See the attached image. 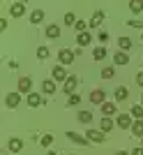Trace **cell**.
Instances as JSON below:
<instances>
[{"instance_id":"26","label":"cell","mask_w":143,"mask_h":155,"mask_svg":"<svg viewBox=\"0 0 143 155\" xmlns=\"http://www.w3.org/2000/svg\"><path fill=\"white\" fill-rule=\"evenodd\" d=\"M129 9L134 14H141L143 12V0H132V2H129Z\"/></svg>"},{"instance_id":"32","label":"cell","mask_w":143,"mask_h":155,"mask_svg":"<svg viewBox=\"0 0 143 155\" xmlns=\"http://www.w3.org/2000/svg\"><path fill=\"white\" fill-rule=\"evenodd\" d=\"M85 28H88V23H85V21H76V26H74V30H76L78 35H81V32H85Z\"/></svg>"},{"instance_id":"5","label":"cell","mask_w":143,"mask_h":155,"mask_svg":"<svg viewBox=\"0 0 143 155\" xmlns=\"http://www.w3.org/2000/svg\"><path fill=\"white\" fill-rule=\"evenodd\" d=\"M19 102H21V93L16 91V93H9V95L5 97V104L9 107V109H16L19 107Z\"/></svg>"},{"instance_id":"11","label":"cell","mask_w":143,"mask_h":155,"mask_svg":"<svg viewBox=\"0 0 143 155\" xmlns=\"http://www.w3.org/2000/svg\"><path fill=\"white\" fill-rule=\"evenodd\" d=\"M104 21V12L102 9H97V12L92 14V19H90V23H88V28H99V23Z\"/></svg>"},{"instance_id":"25","label":"cell","mask_w":143,"mask_h":155,"mask_svg":"<svg viewBox=\"0 0 143 155\" xmlns=\"http://www.w3.org/2000/svg\"><path fill=\"white\" fill-rule=\"evenodd\" d=\"M92 58H95V60H104V58H106V49H104V46H95Z\"/></svg>"},{"instance_id":"39","label":"cell","mask_w":143,"mask_h":155,"mask_svg":"<svg viewBox=\"0 0 143 155\" xmlns=\"http://www.w3.org/2000/svg\"><path fill=\"white\" fill-rule=\"evenodd\" d=\"M49 155H58V153H53V150H51V153H49Z\"/></svg>"},{"instance_id":"14","label":"cell","mask_w":143,"mask_h":155,"mask_svg":"<svg viewBox=\"0 0 143 155\" xmlns=\"http://www.w3.org/2000/svg\"><path fill=\"white\" fill-rule=\"evenodd\" d=\"M42 91H44L46 95H53V93H56V81H53V79H46V81H42Z\"/></svg>"},{"instance_id":"12","label":"cell","mask_w":143,"mask_h":155,"mask_svg":"<svg viewBox=\"0 0 143 155\" xmlns=\"http://www.w3.org/2000/svg\"><path fill=\"white\" fill-rule=\"evenodd\" d=\"M28 104H30V107H44V97L37 95V93H30V95H28Z\"/></svg>"},{"instance_id":"31","label":"cell","mask_w":143,"mask_h":155,"mask_svg":"<svg viewBox=\"0 0 143 155\" xmlns=\"http://www.w3.org/2000/svg\"><path fill=\"white\" fill-rule=\"evenodd\" d=\"M78 102H81V97H78L76 93H74V95H69V100H67V107H76Z\"/></svg>"},{"instance_id":"37","label":"cell","mask_w":143,"mask_h":155,"mask_svg":"<svg viewBox=\"0 0 143 155\" xmlns=\"http://www.w3.org/2000/svg\"><path fill=\"white\" fill-rule=\"evenodd\" d=\"M129 155H143V146H141V148H134Z\"/></svg>"},{"instance_id":"16","label":"cell","mask_w":143,"mask_h":155,"mask_svg":"<svg viewBox=\"0 0 143 155\" xmlns=\"http://www.w3.org/2000/svg\"><path fill=\"white\" fill-rule=\"evenodd\" d=\"M7 148L12 150V153H19V150H23V141H21V139H9Z\"/></svg>"},{"instance_id":"20","label":"cell","mask_w":143,"mask_h":155,"mask_svg":"<svg viewBox=\"0 0 143 155\" xmlns=\"http://www.w3.org/2000/svg\"><path fill=\"white\" fill-rule=\"evenodd\" d=\"M42 21H44V9H35V12L30 14V23L37 26V23H42Z\"/></svg>"},{"instance_id":"29","label":"cell","mask_w":143,"mask_h":155,"mask_svg":"<svg viewBox=\"0 0 143 155\" xmlns=\"http://www.w3.org/2000/svg\"><path fill=\"white\" fill-rule=\"evenodd\" d=\"M53 143V134H44L42 139H39V146H44V148H49Z\"/></svg>"},{"instance_id":"3","label":"cell","mask_w":143,"mask_h":155,"mask_svg":"<svg viewBox=\"0 0 143 155\" xmlns=\"http://www.w3.org/2000/svg\"><path fill=\"white\" fill-rule=\"evenodd\" d=\"M85 139L92 141V143H102V141H104V132H102V130H88Z\"/></svg>"},{"instance_id":"7","label":"cell","mask_w":143,"mask_h":155,"mask_svg":"<svg viewBox=\"0 0 143 155\" xmlns=\"http://www.w3.org/2000/svg\"><path fill=\"white\" fill-rule=\"evenodd\" d=\"M104 100H106V95H104V91H102V88L90 91V102H92V104H99V107H102V104H104Z\"/></svg>"},{"instance_id":"8","label":"cell","mask_w":143,"mask_h":155,"mask_svg":"<svg viewBox=\"0 0 143 155\" xmlns=\"http://www.w3.org/2000/svg\"><path fill=\"white\" fill-rule=\"evenodd\" d=\"M51 77H53V81H67L65 67H62V65H56V67H53V72H51Z\"/></svg>"},{"instance_id":"13","label":"cell","mask_w":143,"mask_h":155,"mask_svg":"<svg viewBox=\"0 0 143 155\" xmlns=\"http://www.w3.org/2000/svg\"><path fill=\"white\" fill-rule=\"evenodd\" d=\"M90 42H92V35H90L88 30L81 32V35H76V44H78V46H88Z\"/></svg>"},{"instance_id":"18","label":"cell","mask_w":143,"mask_h":155,"mask_svg":"<svg viewBox=\"0 0 143 155\" xmlns=\"http://www.w3.org/2000/svg\"><path fill=\"white\" fill-rule=\"evenodd\" d=\"M113 63H116V65H127V63H129V56H127L125 51H118L116 56H113Z\"/></svg>"},{"instance_id":"36","label":"cell","mask_w":143,"mask_h":155,"mask_svg":"<svg viewBox=\"0 0 143 155\" xmlns=\"http://www.w3.org/2000/svg\"><path fill=\"white\" fill-rule=\"evenodd\" d=\"M106 39H109V32L102 30V32H99V42H106Z\"/></svg>"},{"instance_id":"1","label":"cell","mask_w":143,"mask_h":155,"mask_svg":"<svg viewBox=\"0 0 143 155\" xmlns=\"http://www.w3.org/2000/svg\"><path fill=\"white\" fill-rule=\"evenodd\" d=\"M74 56H76V53L69 51V49H60V51H58V60H60V65H62V67L74 63Z\"/></svg>"},{"instance_id":"41","label":"cell","mask_w":143,"mask_h":155,"mask_svg":"<svg viewBox=\"0 0 143 155\" xmlns=\"http://www.w3.org/2000/svg\"><path fill=\"white\" fill-rule=\"evenodd\" d=\"M141 143H143V139H141Z\"/></svg>"},{"instance_id":"10","label":"cell","mask_w":143,"mask_h":155,"mask_svg":"<svg viewBox=\"0 0 143 155\" xmlns=\"http://www.w3.org/2000/svg\"><path fill=\"white\" fill-rule=\"evenodd\" d=\"M67 139H69V141H74V143H78V146H88V143H90L85 137L76 134V132H67Z\"/></svg>"},{"instance_id":"4","label":"cell","mask_w":143,"mask_h":155,"mask_svg":"<svg viewBox=\"0 0 143 155\" xmlns=\"http://www.w3.org/2000/svg\"><path fill=\"white\" fill-rule=\"evenodd\" d=\"M76 86H78V77H76V74L67 77V81H65V93H67V95H74Z\"/></svg>"},{"instance_id":"35","label":"cell","mask_w":143,"mask_h":155,"mask_svg":"<svg viewBox=\"0 0 143 155\" xmlns=\"http://www.w3.org/2000/svg\"><path fill=\"white\" fill-rule=\"evenodd\" d=\"M136 84L143 88V72H138V74H136Z\"/></svg>"},{"instance_id":"17","label":"cell","mask_w":143,"mask_h":155,"mask_svg":"<svg viewBox=\"0 0 143 155\" xmlns=\"http://www.w3.org/2000/svg\"><path fill=\"white\" fill-rule=\"evenodd\" d=\"M102 114L111 118L113 114H116V102H104V104H102Z\"/></svg>"},{"instance_id":"2","label":"cell","mask_w":143,"mask_h":155,"mask_svg":"<svg viewBox=\"0 0 143 155\" xmlns=\"http://www.w3.org/2000/svg\"><path fill=\"white\" fill-rule=\"evenodd\" d=\"M116 125H118V127H122V130H132L134 120H132V116H129V114H120V116L116 118Z\"/></svg>"},{"instance_id":"28","label":"cell","mask_w":143,"mask_h":155,"mask_svg":"<svg viewBox=\"0 0 143 155\" xmlns=\"http://www.w3.org/2000/svg\"><path fill=\"white\" fill-rule=\"evenodd\" d=\"M49 56H51V51H49L46 46H39V49H37V58H39V60H46Z\"/></svg>"},{"instance_id":"22","label":"cell","mask_w":143,"mask_h":155,"mask_svg":"<svg viewBox=\"0 0 143 155\" xmlns=\"http://www.w3.org/2000/svg\"><path fill=\"white\" fill-rule=\"evenodd\" d=\"M46 37H51V39H56V37H60V28L56 26V23H51V26L46 28Z\"/></svg>"},{"instance_id":"21","label":"cell","mask_w":143,"mask_h":155,"mask_svg":"<svg viewBox=\"0 0 143 155\" xmlns=\"http://www.w3.org/2000/svg\"><path fill=\"white\" fill-rule=\"evenodd\" d=\"M132 134L143 139V120H134V125H132Z\"/></svg>"},{"instance_id":"15","label":"cell","mask_w":143,"mask_h":155,"mask_svg":"<svg viewBox=\"0 0 143 155\" xmlns=\"http://www.w3.org/2000/svg\"><path fill=\"white\" fill-rule=\"evenodd\" d=\"M113 125H116V123H113L109 116H104L102 120H99V130H102V132H111V130H113Z\"/></svg>"},{"instance_id":"40","label":"cell","mask_w":143,"mask_h":155,"mask_svg":"<svg viewBox=\"0 0 143 155\" xmlns=\"http://www.w3.org/2000/svg\"><path fill=\"white\" fill-rule=\"evenodd\" d=\"M141 104H143V95H141Z\"/></svg>"},{"instance_id":"9","label":"cell","mask_w":143,"mask_h":155,"mask_svg":"<svg viewBox=\"0 0 143 155\" xmlns=\"http://www.w3.org/2000/svg\"><path fill=\"white\" fill-rule=\"evenodd\" d=\"M9 14H12V16H16V19H19V16H23V14H26V5H23V2H12Z\"/></svg>"},{"instance_id":"34","label":"cell","mask_w":143,"mask_h":155,"mask_svg":"<svg viewBox=\"0 0 143 155\" xmlns=\"http://www.w3.org/2000/svg\"><path fill=\"white\" fill-rule=\"evenodd\" d=\"M129 28H141L143 30V21H129Z\"/></svg>"},{"instance_id":"33","label":"cell","mask_w":143,"mask_h":155,"mask_svg":"<svg viewBox=\"0 0 143 155\" xmlns=\"http://www.w3.org/2000/svg\"><path fill=\"white\" fill-rule=\"evenodd\" d=\"M113 74H116V70H113V67H104V70H102V79H111Z\"/></svg>"},{"instance_id":"30","label":"cell","mask_w":143,"mask_h":155,"mask_svg":"<svg viewBox=\"0 0 143 155\" xmlns=\"http://www.w3.org/2000/svg\"><path fill=\"white\" fill-rule=\"evenodd\" d=\"M65 23H67V26H76V16H74L72 12H67L65 14Z\"/></svg>"},{"instance_id":"24","label":"cell","mask_w":143,"mask_h":155,"mask_svg":"<svg viewBox=\"0 0 143 155\" xmlns=\"http://www.w3.org/2000/svg\"><path fill=\"white\" fill-rule=\"evenodd\" d=\"M118 46H120V51H129L132 49V39L129 37H120L118 39Z\"/></svg>"},{"instance_id":"38","label":"cell","mask_w":143,"mask_h":155,"mask_svg":"<svg viewBox=\"0 0 143 155\" xmlns=\"http://www.w3.org/2000/svg\"><path fill=\"white\" fill-rule=\"evenodd\" d=\"M116 155H129V153H127V150H118Z\"/></svg>"},{"instance_id":"6","label":"cell","mask_w":143,"mask_h":155,"mask_svg":"<svg viewBox=\"0 0 143 155\" xmlns=\"http://www.w3.org/2000/svg\"><path fill=\"white\" fill-rule=\"evenodd\" d=\"M30 91H33V79L30 77H21L19 79V93H28V95H30Z\"/></svg>"},{"instance_id":"19","label":"cell","mask_w":143,"mask_h":155,"mask_svg":"<svg viewBox=\"0 0 143 155\" xmlns=\"http://www.w3.org/2000/svg\"><path fill=\"white\" fill-rule=\"evenodd\" d=\"M129 116H132V118H136V120H143V104L132 107V109H129Z\"/></svg>"},{"instance_id":"23","label":"cell","mask_w":143,"mask_h":155,"mask_svg":"<svg viewBox=\"0 0 143 155\" xmlns=\"http://www.w3.org/2000/svg\"><path fill=\"white\" fill-rule=\"evenodd\" d=\"M127 95H129V91H127L125 86L116 88V102H122V100H127Z\"/></svg>"},{"instance_id":"27","label":"cell","mask_w":143,"mask_h":155,"mask_svg":"<svg viewBox=\"0 0 143 155\" xmlns=\"http://www.w3.org/2000/svg\"><path fill=\"white\" fill-rule=\"evenodd\" d=\"M90 120H92V114H90V111H78V123L88 125Z\"/></svg>"}]
</instances>
